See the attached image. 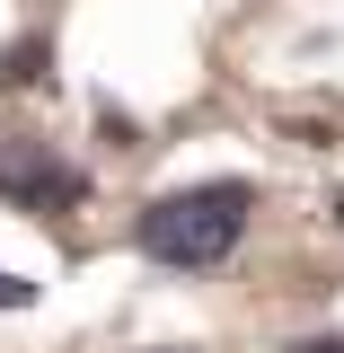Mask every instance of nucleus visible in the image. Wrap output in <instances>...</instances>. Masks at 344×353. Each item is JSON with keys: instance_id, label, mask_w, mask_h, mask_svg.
I'll return each mask as SVG.
<instances>
[{"instance_id": "1", "label": "nucleus", "mask_w": 344, "mask_h": 353, "mask_svg": "<svg viewBox=\"0 0 344 353\" xmlns=\"http://www.w3.org/2000/svg\"><path fill=\"white\" fill-rule=\"evenodd\" d=\"M247 212H256V176H203V185H176L150 212L132 221V248L150 265H176V274H203L221 265L239 239H247Z\"/></svg>"}, {"instance_id": "3", "label": "nucleus", "mask_w": 344, "mask_h": 353, "mask_svg": "<svg viewBox=\"0 0 344 353\" xmlns=\"http://www.w3.org/2000/svg\"><path fill=\"white\" fill-rule=\"evenodd\" d=\"M44 62H53V36H18V44H0V88H44Z\"/></svg>"}, {"instance_id": "4", "label": "nucleus", "mask_w": 344, "mask_h": 353, "mask_svg": "<svg viewBox=\"0 0 344 353\" xmlns=\"http://www.w3.org/2000/svg\"><path fill=\"white\" fill-rule=\"evenodd\" d=\"M0 309H36V283H27V274H9V265H0Z\"/></svg>"}, {"instance_id": "7", "label": "nucleus", "mask_w": 344, "mask_h": 353, "mask_svg": "<svg viewBox=\"0 0 344 353\" xmlns=\"http://www.w3.org/2000/svg\"><path fill=\"white\" fill-rule=\"evenodd\" d=\"M168 353H185V345H168Z\"/></svg>"}, {"instance_id": "5", "label": "nucleus", "mask_w": 344, "mask_h": 353, "mask_svg": "<svg viewBox=\"0 0 344 353\" xmlns=\"http://www.w3.org/2000/svg\"><path fill=\"white\" fill-rule=\"evenodd\" d=\"M283 353H344V336H301V345H283Z\"/></svg>"}, {"instance_id": "6", "label": "nucleus", "mask_w": 344, "mask_h": 353, "mask_svg": "<svg viewBox=\"0 0 344 353\" xmlns=\"http://www.w3.org/2000/svg\"><path fill=\"white\" fill-rule=\"evenodd\" d=\"M336 230H344V194H336Z\"/></svg>"}, {"instance_id": "2", "label": "nucleus", "mask_w": 344, "mask_h": 353, "mask_svg": "<svg viewBox=\"0 0 344 353\" xmlns=\"http://www.w3.org/2000/svg\"><path fill=\"white\" fill-rule=\"evenodd\" d=\"M0 203L62 221V212H80V203H88V176L71 168V159H53L44 141H9V150H0Z\"/></svg>"}]
</instances>
